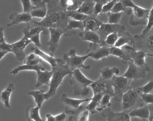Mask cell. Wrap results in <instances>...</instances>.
Listing matches in <instances>:
<instances>
[{"label":"cell","instance_id":"obj_1","mask_svg":"<svg viewBox=\"0 0 153 121\" xmlns=\"http://www.w3.org/2000/svg\"><path fill=\"white\" fill-rule=\"evenodd\" d=\"M52 77L51 79L49 91L45 93L46 100L50 99L56 94L57 89L62 84V81L67 75H71L72 71L65 64L63 60L59 59L57 62V65L55 67H52Z\"/></svg>","mask_w":153,"mask_h":121},{"label":"cell","instance_id":"obj_2","mask_svg":"<svg viewBox=\"0 0 153 121\" xmlns=\"http://www.w3.org/2000/svg\"><path fill=\"white\" fill-rule=\"evenodd\" d=\"M69 77L70 83L72 86L75 96H85L89 94V90L88 87L94 81L86 77L80 69L74 70Z\"/></svg>","mask_w":153,"mask_h":121},{"label":"cell","instance_id":"obj_3","mask_svg":"<svg viewBox=\"0 0 153 121\" xmlns=\"http://www.w3.org/2000/svg\"><path fill=\"white\" fill-rule=\"evenodd\" d=\"M132 47L136 51H144L153 58V26L145 34L133 36Z\"/></svg>","mask_w":153,"mask_h":121},{"label":"cell","instance_id":"obj_4","mask_svg":"<svg viewBox=\"0 0 153 121\" xmlns=\"http://www.w3.org/2000/svg\"><path fill=\"white\" fill-rule=\"evenodd\" d=\"M89 57H90V55L89 54L85 56H78L76 48H71L69 50L68 53L64 54L63 60L72 72L75 69L81 68L89 70L91 68V66L90 65H85L84 62Z\"/></svg>","mask_w":153,"mask_h":121},{"label":"cell","instance_id":"obj_5","mask_svg":"<svg viewBox=\"0 0 153 121\" xmlns=\"http://www.w3.org/2000/svg\"><path fill=\"white\" fill-rule=\"evenodd\" d=\"M112 84L114 91V99L115 101H122L123 95L131 88V80L121 76H114L111 80Z\"/></svg>","mask_w":153,"mask_h":121},{"label":"cell","instance_id":"obj_6","mask_svg":"<svg viewBox=\"0 0 153 121\" xmlns=\"http://www.w3.org/2000/svg\"><path fill=\"white\" fill-rule=\"evenodd\" d=\"M47 28L39 25L34 20H32L27 23V26L23 29V32L24 35L31 40L32 42L34 44L40 43V34L43 33L45 35H47Z\"/></svg>","mask_w":153,"mask_h":121},{"label":"cell","instance_id":"obj_7","mask_svg":"<svg viewBox=\"0 0 153 121\" xmlns=\"http://www.w3.org/2000/svg\"><path fill=\"white\" fill-rule=\"evenodd\" d=\"M132 13L129 19V24L131 26H147L150 10L134 5L132 8Z\"/></svg>","mask_w":153,"mask_h":121},{"label":"cell","instance_id":"obj_8","mask_svg":"<svg viewBox=\"0 0 153 121\" xmlns=\"http://www.w3.org/2000/svg\"><path fill=\"white\" fill-rule=\"evenodd\" d=\"M129 66L128 69L122 76L132 81H137L139 79H145L147 73L151 71L150 67H140L137 66L133 63L132 60L128 62Z\"/></svg>","mask_w":153,"mask_h":121},{"label":"cell","instance_id":"obj_9","mask_svg":"<svg viewBox=\"0 0 153 121\" xmlns=\"http://www.w3.org/2000/svg\"><path fill=\"white\" fill-rule=\"evenodd\" d=\"M95 94L103 95L108 94L112 97L114 96V91L112 84L111 81L105 80L100 77L98 80L94 81L90 85Z\"/></svg>","mask_w":153,"mask_h":121},{"label":"cell","instance_id":"obj_10","mask_svg":"<svg viewBox=\"0 0 153 121\" xmlns=\"http://www.w3.org/2000/svg\"><path fill=\"white\" fill-rule=\"evenodd\" d=\"M140 96V92L136 88H132L127 91L123 95L122 99V109L123 111L129 112L138 103Z\"/></svg>","mask_w":153,"mask_h":121},{"label":"cell","instance_id":"obj_11","mask_svg":"<svg viewBox=\"0 0 153 121\" xmlns=\"http://www.w3.org/2000/svg\"><path fill=\"white\" fill-rule=\"evenodd\" d=\"M92 100V98L83 99H76L68 98L67 94L63 93L61 98V101L65 104V113L67 114L68 119L71 117L74 112L84 102H88Z\"/></svg>","mask_w":153,"mask_h":121},{"label":"cell","instance_id":"obj_12","mask_svg":"<svg viewBox=\"0 0 153 121\" xmlns=\"http://www.w3.org/2000/svg\"><path fill=\"white\" fill-rule=\"evenodd\" d=\"M65 18V14L63 12L55 11L49 14H47L46 17L41 22H36L37 24L45 28H57L58 25L60 24Z\"/></svg>","mask_w":153,"mask_h":121},{"label":"cell","instance_id":"obj_13","mask_svg":"<svg viewBox=\"0 0 153 121\" xmlns=\"http://www.w3.org/2000/svg\"><path fill=\"white\" fill-rule=\"evenodd\" d=\"M48 29L50 32V39L46 45L49 47L50 55L53 56L59 47L61 37L65 32L64 31L58 28L49 27Z\"/></svg>","mask_w":153,"mask_h":121},{"label":"cell","instance_id":"obj_14","mask_svg":"<svg viewBox=\"0 0 153 121\" xmlns=\"http://www.w3.org/2000/svg\"><path fill=\"white\" fill-rule=\"evenodd\" d=\"M126 32V27L119 24L102 23L101 24L98 31H97L103 41H104L106 36L112 33L117 32L120 34Z\"/></svg>","mask_w":153,"mask_h":121},{"label":"cell","instance_id":"obj_15","mask_svg":"<svg viewBox=\"0 0 153 121\" xmlns=\"http://www.w3.org/2000/svg\"><path fill=\"white\" fill-rule=\"evenodd\" d=\"M102 116L107 121H131L128 111L115 112L111 107H108L102 111Z\"/></svg>","mask_w":153,"mask_h":121},{"label":"cell","instance_id":"obj_16","mask_svg":"<svg viewBox=\"0 0 153 121\" xmlns=\"http://www.w3.org/2000/svg\"><path fill=\"white\" fill-rule=\"evenodd\" d=\"M88 50V53L90 54V57L96 60H105L110 55V48L106 46H100L92 43Z\"/></svg>","mask_w":153,"mask_h":121},{"label":"cell","instance_id":"obj_17","mask_svg":"<svg viewBox=\"0 0 153 121\" xmlns=\"http://www.w3.org/2000/svg\"><path fill=\"white\" fill-rule=\"evenodd\" d=\"M123 47L128 51L131 59L135 65L140 67H149L145 61V58L147 56V55L144 51H136L132 46L128 45H125Z\"/></svg>","mask_w":153,"mask_h":121},{"label":"cell","instance_id":"obj_18","mask_svg":"<svg viewBox=\"0 0 153 121\" xmlns=\"http://www.w3.org/2000/svg\"><path fill=\"white\" fill-rule=\"evenodd\" d=\"M32 43L31 40L24 36L21 40L13 44H11L10 52L16 55V58L19 61L25 60V49L27 45Z\"/></svg>","mask_w":153,"mask_h":121},{"label":"cell","instance_id":"obj_19","mask_svg":"<svg viewBox=\"0 0 153 121\" xmlns=\"http://www.w3.org/2000/svg\"><path fill=\"white\" fill-rule=\"evenodd\" d=\"M35 4L32 10L30 12V15L32 18H44L48 14L46 3L48 0H33Z\"/></svg>","mask_w":153,"mask_h":121},{"label":"cell","instance_id":"obj_20","mask_svg":"<svg viewBox=\"0 0 153 121\" xmlns=\"http://www.w3.org/2000/svg\"><path fill=\"white\" fill-rule=\"evenodd\" d=\"M143 103L139 105L138 107L133 109L129 112V115L131 117H139L143 120L149 119L150 111L148 105L143 104Z\"/></svg>","mask_w":153,"mask_h":121},{"label":"cell","instance_id":"obj_21","mask_svg":"<svg viewBox=\"0 0 153 121\" xmlns=\"http://www.w3.org/2000/svg\"><path fill=\"white\" fill-rule=\"evenodd\" d=\"M79 36L83 40L90 42L92 43L98 44L100 46H105L104 41L97 32L91 31H84L79 33Z\"/></svg>","mask_w":153,"mask_h":121},{"label":"cell","instance_id":"obj_22","mask_svg":"<svg viewBox=\"0 0 153 121\" xmlns=\"http://www.w3.org/2000/svg\"><path fill=\"white\" fill-rule=\"evenodd\" d=\"M9 19L11 21V23L8 24L7 26H12L18 24L20 23H27L32 19V17L30 13L23 12L21 14L15 12L12 13L9 16Z\"/></svg>","mask_w":153,"mask_h":121},{"label":"cell","instance_id":"obj_23","mask_svg":"<svg viewBox=\"0 0 153 121\" xmlns=\"http://www.w3.org/2000/svg\"><path fill=\"white\" fill-rule=\"evenodd\" d=\"M110 55L120 58L124 64H126L130 60H131L128 51L124 47L122 48H118L114 46L110 47Z\"/></svg>","mask_w":153,"mask_h":121},{"label":"cell","instance_id":"obj_24","mask_svg":"<svg viewBox=\"0 0 153 121\" xmlns=\"http://www.w3.org/2000/svg\"><path fill=\"white\" fill-rule=\"evenodd\" d=\"M85 31L97 32L98 31L101 24L102 21L97 18L88 16V17L83 21Z\"/></svg>","mask_w":153,"mask_h":121},{"label":"cell","instance_id":"obj_25","mask_svg":"<svg viewBox=\"0 0 153 121\" xmlns=\"http://www.w3.org/2000/svg\"><path fill=\"white\" fill-rule=\"evenodd\" d=\"M32 51L33 52V53L38 56L42 60H44L45 62L49 63L52 67V68L55 67L57 65V62L59 60V59L54 57L53 56L50 55V54L45 53L37 47L33 48Z\"/></svg>","mask_w":153,"mask_h":121},{"label":"cell","instance_id":"obj_26","mask_svg":"<svg viewBox=\"0 0 153 121\" xmlns=\"http://www.w3.org/2000/svg\"><path fill=\"white\" fill-rule=\"evenodd\" d=\"M15 85L14 84L10 83L5 89H0V100L4 104L6 108H10V97L11 93L15 90Z\"/></svg>","mask_w":153,"mask_h":121},{"label":"cell","instance_id":"obj_27","mask_svg":"<svg viewBox=\"0 0 153 121\" xmlns=\"http://www.w3.org/2000/svg\"><path fill=\"white\" fill-rule=\"evenodd\" d=\"M89 111L87 109L86 106H80L74 112L69 121H88L89 119Z\"/></svg>","mask_w":153,"mask_h":121},{"label":"cell","instance_id":"obj_28","mask_svg":"<svg viewBox=\"0 0 153 121\" xmlns=\"http://www.w3.org/2000/svg\"><path fill=\"white\" fill-rule=\"evenodd\" d=\"M37 81L36 84V87L38 88L44 84L50 86L51 79L53 75L52 71H41L36 73Z\"/></svg>","mask_w":153,"mask_h":121},{"label":"cell","instance_id":"obj_29","mask_svg":"<svg viewBox=\"0 0 153 121\" xmlns=\"http://www.w3.org/2000/svg\"><path fill=\"white\" fill-rule=\"evenodd\" d=\"M84 0H61V7L67 12L77 10Z\"/></svg>","mask_w":153,"mask_h":121},{"label":"cell","instance_id":"obj_30","mask_svg":"<svg viewBox=\"0 0 153 121\" xmlns=\"http://www.w3.org/2000/svg\"><path fill=\"white\" fill-rule=\"evenodd\" d=\"M40 108L33 105L28 106L25 111L26 117L27 121H45L40 116L39 110Z\"/></svg>","mask_w":153,"mask_h":121},{"label":"cell","instance_id":"obj_31","mask_svg":"<svg viewBox=\"0 0 153 121\" xmlns=\"http://www.w3.org/2000/svg\"><path fill=\"white\" fill-rule=\"evenodd\" d=\"M133 36L128 32H125L120 34L119 39L114 44V47L122 48L125 45L132 46L133 45Z\"/></svg>","mask_w":153,"mask_h":121},{"label":"cell","instance_id":"obj_32","mask_svg":"<svg viewBox=\"0 0 153 121\" xmlns=\"http://www.w3.org/2000/svg\"><path fill=\"white\" fill-rule=\"evenodd\" d=\"M95 0H84L77 11L84 15L90 16L94 15Z\"/></svg>","mask_w":153,"mask_h":121},{"label":"cell","instance_id":"obj_33","mask_svg":"<svg viewBox=\"0 0 153 121\" xmlns=\"http://www.w3.org/2000/svg\"><path fill=\"white\" fill-rule=\"evenodd\" d=\"M35 71L36 73L40 72L41 71H45V69L43 67L41 64L36 65H25L19 66L18 67L15 68L10 72V74L16 75L19 72L21 71Z\"/></svg>","mask_w":153,"mask_h":121},{"label":"cell","instance_id":"obj_34","mask_svg":"<svg viewBox=\"0 0 153 121\" xmlns=\"http://www.w3.org/2000/svg\"><path fill=\"white\" fill-rule=\"evenodd\" d=\"M99 71L101 73L100 77L105 80H111L114 74L119 75L120 73V69L116 67L112 68L105 67Z\"/></svg>","mask_w":153,"mask_h":121},{"label":"cell","instance_id":"obj_35","mask_svg":"<svg viewBox=\"0 0 153 121\" xmlns=\"http://www.w3.org/2000/svg\"><path fill=\"white\" fill-rule=\"evenodd\" d=\"M27 93L33 97L35 101L37 104V106L41 108L43 103L45 100H46L44 91L43 90H32L28 92Z\"/></svg>","mask_w":153,"mask_h":121},{"label":"cell","instance_id":"obj_36","mask_svg":"<svg viewBox=\"0 0 153 121\" xmlns=\"http://www.w3.org/2000/svg\"><path fill=\"white\" fill-rule=\"evenodd\" d=\"M102 95L100 94H95L92 98L91 102L87 106H86L87 109L92 114H94L97 112V109L99 106Z\"/></svg>","mask_w":153,"mask_h":121},{"label":"cell","instance_id":"obj_37","mask_svg":"<svg viewBox=\"0 0 153 121\" xmlns=\"http://www.w3.org/2000/svg\"><path fill=\"white\" fill-rule=\"evenodd\" d=\"M79 29L81 32L85 31L83 21H77L74 19H69L67 22L66 29L64 32L68 31H74L75 29Z\"/></svg>","mask_w":153,"mask_h":121},{"label":"cell","instance_id":"obj_38","mask_svg":"<svg viewBox=\"0 0 153 121\" xmlns=\"http://www.w3.org/2000/svg\"><path fill=\"white\" fill-rule=\"evenodd\" d=\"M111 12L113 13L124 12L128 15H131L132 13V9L131 8L126 7H124L120 1H119L116 2Z\"/></svg>","mask_w":153,"mask_h":121},{"label":"cell","instance_id":"obj_39","mask_svg":"<svg viewBox=\"0 0 153 121\" xmlns=\"http://www.w3.org/2000/svg\"><path fill=\"white\" fill-rule=\"evenodd\" d=\"M120 35V34L117 32L112 33L108 34L104 41L105 46H107L109 48L114 46Z\"/></svg>","mask_w":153,"mask_h":121},{"label":"cell","instance_id":"obj_40","mask_svg":"<svg viewBox=\"0 0 153 121\" xmlns=\"http://www.w3.org/2000/svg\"><path fill=\"white\" fill-rule=\"evenodd\" d=\"M42 61V60L38 56L34 53H32L25 57L24 60V64L29 65H36L41 64Z\"/></svg>","mask_w":153,"mask_h":121},{"label":"cell","instance_id":"obj_41","mask_svg":"<svg viewBox=\"0 0 153 121\" xmlns=\"http://www.w3.org/2000/svg\"><path fill=\"white\" fill-rule=\"evenodd\" d=\"M112 97L111 96L108 94L103 95L101 99L99 106L97 109V111H102L104 109L108 107H111V104L110 100Z\"/></svg>","mask_w":153,"mask_h":121},{"label":"cell","instance_id":"obj_42","mask_svg":"<svg viewBox=\"0 0 153 121\" xmlns=\"http://www.w3.org/2000/svg\"><path fill=\"white\" fill-rule=\"evenodd\" d=\"M108 16V23L119 24L121 18L122 12L120 13H113L110 12L107 13Z\"/></svg>","mask_w":153,"mask_h":121},{"label":"cell","instance_id":"obj_43","mask_svg":"<svg viewBox=\"0 0 153 121\" xmlns=\"http://www.w3.org/2000/svg\"><path fill=\"white\" fill-rule=\"evenodd\" d=\"M67 16L71 18L72 19L77 20V21H84L88 17V16L84 15L76 10V11L67 12Z\"/></svg>","mask_w":153,"mask_h":121},{"label":"cell","instance_id":"obj_44","mask_svg":"<svg viewBox=\"0 0 153 121\" xmlns=\"http://www.w3.org/2000/svg\"><path fill=\"white\" fill-rule=\"evenodd\" d=\"M107 2V0H95L94 15L96 16L102 13L103 7Z\"/></svg>","mask_w":153,"mask_h":121},{"label":"cell","instance_id":"obj_45","mask_svg":"<svg viewBox=\"0 0 153 121\" xmlns=\"http://www.w3.org/2000/svg\"><path fill=\"white\" fill-rule=\"evenodd\" d=\"M137 89L141 93H153V79L150 80L146 84L141 87H137Z\"/></svg>","mask_w":153,"mask_h":121},{"label":"cell","instance_id":"obj_46","mask_svg":"<svg viewBox=\"0 0 153 121\" xmlns=\"http://www.w3.org/2000/svg\"><path fill=\"white\" fill-rule=\"evenodd\" d=\"M140 99L143 103L147 105L153 104V94L152 93H146L140 92Z\"/></svg>","mask_w":153,"mask_h":121},{"label":"cell","instance_id":"obj_47","mask_svg":"<svg viewBox=\"0 0 153 121\" xmlns=\"http://www.w3.org/2000/svg\"><path fill=\"white\" fill-rule=\"evenodd\" d=\"M153 26V5L151 10L149 11V16L148 22L146 29L141 33V35L145 34Z\"/></svg>","mask_w":153,"mask_h":121},{"label":"cell","instance_id":"obj_48","mask_svg":"<svg viewBox=\"0 0 153 121\" xmlns=\"http://www.w3.org/2000/svg\"><path fill=\"white\" fill-rule=\"evenodd\" d=\"M117 2V0H111L107 1L106 4L103 7L102 13H106L111 12L115 4Z\"/></svg>","mask_w":153,"mask_h":121},{"label":"cell","instance_id":"obj_49","mask_svg":"<svg viewBox=\"0 0 153 121\" xmlns=\"http://www.w3.org/2000/svg\"><path fill=\"white\" fill-rule=\"evenodd\" d=\"M24 8V12L30 13L34 6L31 4L30 0H20Z\"/></svg>","mask_w":153,"mask_h":121},{"label":"cell","instance_id":"obj_50","mask_svg":"<svg viewBox=\"0 0 153 121\" xmlns=\"http://www.w3.org/2000/svg\"><path fill=\"white\" fill-rule=\"evenodd\" d=\"M11 44L7 43L6 42L0 43V51H6L8 52H10Z\"/></svg>","mask_w":153,"mask_h":121},{"label":"cell","instance_id":"obj_51","mask_svg":"<svg viewBox=\"0 0 153 121\" xmlns=\"http://www.w3.org/2000/svg\"><path fill=\"white\" fill-rule=\"evenodd\" d=\"M120 1L122 3L124 7H126L131 8V9L135 5L132 0H120Z\"/></svg>","mask_w":153,"mask_h":121},{"label":"cell","instance_id":"obj_52","mask_svg":"<svg viewBox=\"0 0 153 121\" xmlns=\"http://www.w3.org/2000/svg\"><path fill=\"white\" fill-rule=\"evenodd\" d=\"M56 121H66L67 118H68V116L65 112L61 113V114H59L55 116Z\"/></svg>","mask_w":153,"mask_h":121},{"label":"cell","instance_id":"obj_53","mask_svg":"<svg viewBox=\"0 0 153 121\" xmlns=\"http://www.w3.org/2000/svg\"><path fill=\"white\" fill-rule=\"evenodd\" d=\"M4 28L3 27H0V43L5 42V39H4Z\"/></svg>","mask_w":153,"mask_h":121},{"label":"cell","instance_id":"obj_54","mask_svg":"<svg viewBox=\"0 0 153 121\" xmlns=\"http://www.w3.org/2000/svg\"><path fill=\"white\" fill-rule=\"evenodd\" d=\"M149 107V111H150V114H149V121H153V104H149L148 105Z\"/></svg>","mask_w":153,"mask_h":121},{"label":"cell","instance_id":"obj_55","mask_svg":"<svg viewBox=\"0 0 153 121\" xmlns=\"http://www.w3.org/2000/svg\"><path fill=\"white\" fill-rule=\"evenodd\" d=\"M46 121H56L55 116H53L50 114H48L46 115Z\"/></svg>","mask_w":153,"mask_h":121},{"label":"cell","instance_id":"obj_56","mask_svg":"<svg viewBox=\"0 0 153 121\" xmlns=\"http://www.w3.org/2000/svg\"><path fill=\"white\" fill-rule=\"evenodd\" d=\"M8 52L6 51H0V60H1Z\"/></svg>","mask_w":153,"mask_h":121},{"label":"cell","instance_id":"obj_57","mask_svg":"<svg viewBox=\"0 0 153 121\" xmlns=\"http://www.w3.org/2000/svg\"></svg>","mask_w":153,"mask_h":121}]
</instances>
